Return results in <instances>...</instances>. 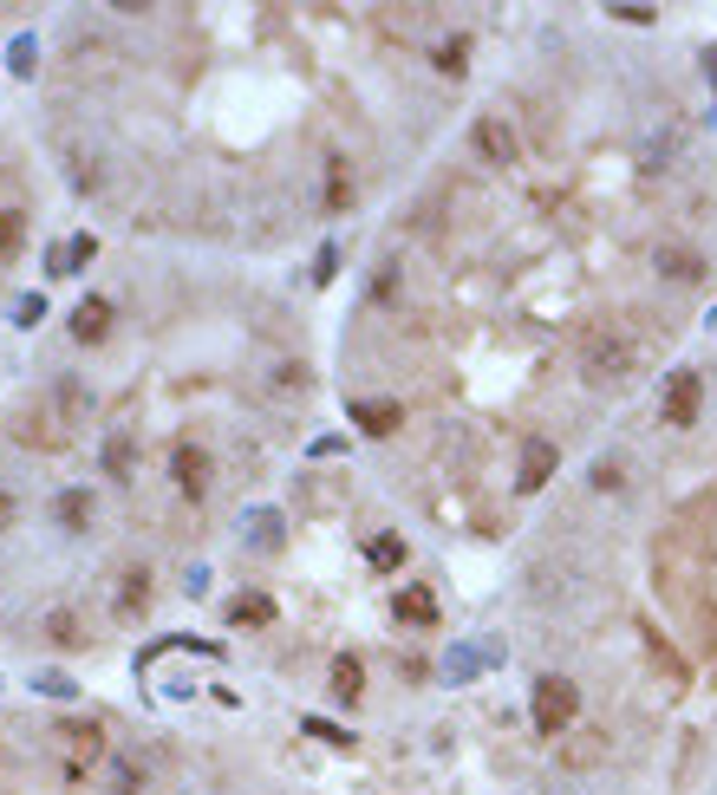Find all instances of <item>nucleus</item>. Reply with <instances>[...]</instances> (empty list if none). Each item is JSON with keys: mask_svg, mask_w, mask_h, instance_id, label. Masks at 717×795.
<instances>
[{"mask_svg": "<svg viewBox=\"0 0 717 795\" xmlns=\"http://www.w3.org/2000/svg\"><path fill=\"white\" fill-rule=\"evenodd\" d=\"M92 255H98V241H92V235H78V241H66V255H60V268H85Z\"/></svg>", "mask_w": 717, "mask_h": 795, "instance_id": "obj_23", "label": "nucleus"}, {"mask_svg": "<svg viewBox=\"0 0 717 795\" xmlns=\"http://www.w3.org/2000/svg\"><path fill=\"white\" fill-rule=\"evenodd\" d=\"M7 515H13V496H7V490H0V528H7Z\"/></svg>", "mask_w": 717, "mask_h": 795, "instance_id": "obj_30", "label": "nucleus"}, {"mask_svg": "<svg viewBox=\"0 0 717 795\" xmlns=\"http://www.w3.org/2000/svg\"><path fill=\"white\" fill-rule=\"evenodd\" d=\"M46 640H53V646H78V626H72V613H53V620H46Z\"/></svg>", "mask_w": 717, "mask_h": 795, "instance_id": "obj_24", "label": "nucleus"}, {"mask_svg": "<svg viewBox=\"0 0 717 795\" xmlns=\"http://www.w3.org/2000/svg\"><path fill=\"white\" fill-rule=\"evenodd\" d=\"M105 333H111V300H98V293L78 300V307H72V340H78V346H98Z\"/></svg>", "mask_w": 717, "mask_h": 795, "instance_id": "obj_8", "label": "nucleus"}, {"mask_svg": "<svg viewBox=\"0 0 717 795\" xmlns=\"http://www.w3.org/2000/svg\"><path fill=\"white\" fill-rule=\"evenodd\" d=\"M131 456H138V443H131L125 431L105 437V476H118V483H125V476H131Z\"/></svg>", "mask_w": 717, "mask_h": 795, "instance_id": "obj_18", "label": "nucleus"}, {"mask_svg": "<svg viewBox=\"0 0 717 795\" xmlns=\"http://www.w3.org/2000/svg\"><path fill=\"white\" fill-rule=\"evenodd\" d=\"M430 60H437V73H463V66H470V40H463V33H450V40H443V46H437V53H430Z\"/></svg>", "mask_w": 717, "mask_h": 795, "instance_id": "obj_20", "label": "nucleus"}, {"mask_svg": "<svg viewBox=\"0 0 717 795\" xmlns=\"http://www.w3.org/2000/svg\"><path fill=\"white\" fill-rule=\"evenodd\" d=\"M607 750H613L607 730H580V723H574L568 737H561V763H568V770H593V763H607Z\"/></svg>", "mask_w": 717, "mask_h": 795, "instance_id": "obj_6", "label": "nucleus"}, {"mask_svg": "<svg viewBox=\"0 0 717 795\" xmlns=\"http://www.w3.org/2000/svg\"><path fill=\"white\" fill-rule=\"evenodd\" d=\"M620 483H627V476H620V463H607V456H600V463H593V490H620Z\"/></svg>", "mask_w": 717, "mask_h": 795, "instance_id": "obj_26", "label": "nucleus"}, {"mask_svg": "<svg viewBox=\"0 0 717 795\" xmlns=\"http://www.w3.org/2000/svg\"><path fill=\"white\" fill-rule=\"evenodd\" d=\"M392 613H398L405 626H437V600H430V587H405V593L392 600Z\"/></svg>", "mask_w": 717, "mask_h": 795, "instance_id": "obj_13", "label": "nucleus"}, {"mask_svg": "<svg viewBox=\"0 0 717 795\" xmlns=\"http://www.w3.org/2000/svg\"><path fill=\"white\" fill-rule=\"evenodd\" d=\"M358 691H365V665H358L353 652H346V658H333V698H346V705H353Z\"/></svg>", "mask_w": 717, "mask_h": 795, "instance_id": "obj_17", "label": "nucleus"}, {"mask_svg": "<svg viewBox=\"0 0 717 795\" xmlns=\"http://www.w3.org/2000/svg\"><path fill=\"white\" fill-rule=\"evenodd\" d=\"M652 261H659V275H672V281H705V268H698L692 248H659Z\"/></svg>", "mask_w": 717, "mask_h": 795, "instance_id": "obj_16", "label": "nucleus"}, {"mask_svg": "<svg viewBox=\"0 0 717 795\" xmlns=\"http://www.w3.org/2000/svg\"><path fill=\"white\" fill-rule=\"evenodd\" d=\"M53 515H60V528L78 535V528H92V496H85V490H60V496H53Z\"/></svg>", "mask_w": 717, "mask_h": 795, "instance_id": "obj_14", "label": "nucleus"}, {"mask_svg": "<svg viewBox=\"0 0 717 795\" xmlns=\"http://www.w3.org/2000/svg\"><path fill=\"white\" fill-rule=\"evenodd\" d=\"M640 372V346L633 340H600L593 353H587V378L593 385H620V378H633Z\"/></svg>", "mask_w": 717, "mask_h": 795, "instance_id": "obj_3", "label": "nucleus"}, {"mask_svg": "<svg viewBox=\"0 0 717 795\" xmlns=\"http://www.w3.org/2000/svg\"><path fill=\"white\" fill-rule=\"evenodd\" d=\"M353 418H358V431H365V437H392L398 425H405V411H398L392 398H372V405H353Z\"/></svg>", "mask_w": 717, "mask_h": 795, "instance_id": "obj_10", "label": "nucleus"}, {"mask_svg": "<svg viewBox=\"0 0 717 795\" xmlns=\"http://www.w3.org/2000/svg\"><path fill=\"white\" fill-rule=\"evenodd\" d=\"M327 210H333V216L353 210V163H346V157H327Z\"/></svg>", "mask_w": 717, "mask_h": 795, "instance_id": "obj_11", "label": "nucleus"}, {"mask_svg": "<svg viewBox=\"0 0 717 795\" xmlns=\"http://www.w3.org/2000/svg\"><path fill=\"white\" fill-rule=\"evenodd\" d=\"M528 718H535V730H542L548 743H561V737L574 730V718H580V691H574V678L542 672L535 691H528Z\"/></svg>", "mask_w": 717, "mask_h": 795, "instance_id": "obj_1", "label": "nucleus"}, {"mask_svg": "<svg viewBox=\"0 0 717 795\" xmlns=\"http://www.w3.org/2000/svg\"><path fill=\"white\" fill-rule=\"evenodd\" d=\"M33 53H40V46H33V40H20V46H13V73H33Z\"/></svg>", "mask_w": 717, "mask_h": 795, "instance_id": "obj_28", "label": "nucleus"}, {"mask_svg": "<svg viewBox=\"0 0 717 795\" xmlns=\"http://www.w3.org/2000/svg\"><path fill=\"white\" fill-rule=\"evenodd\" d=\"M40 313H46V300H40V293H26V300H20V313H13V320H20V326H40Z\"/></svg>", "mask_w": 717, "mask_h": 795, "instance_id": "obj_27", "label": "nucleus"}, {"mask_svg": "<svg viewBox=\"0 0 717 795\" xmlns=\"http://www.w3.org/2000/svg\"><path fill=\"white\" fill-rule=\"evenodd\" d=\"M698 411H705V378H698L692 365H678V372L665 378V398H659V418H665L672 431H692V425H698Z\"/></svg>", "mask_w": 717, "mask_h": 795, "instance_id": "obj_2", "label": "nucleus"}, {"mask_svg": "<svg viewBox=\"0 0 717 795\" xmlns=\"http://www.w3.org/2000/svg\"><path fill=\"white\" fill-rule=\"evenodd\" d=\"M170 476H176V490H183V496H203V490H210V456H203L196 443H176Z\"/></svg>", "mask_w": 717, "mask_h": 795, "instance_id": "obj_9", "label": "nucleus"}, {"mask_svg": "<svg viewBox=\"0 0 717 795\" xmlns=\"http://www.w3.org/2000/svg\"><path fill=\"white\" fill-rule=\"evenodd\" d=\"M228 626H275V600L268 593H235L228 600Z\"/></svg>", "mask_w": 717, "mask_h": 795, "instance_id": "obj_12", "label": "nucleus"}, {"mask_svg": "<svg viewBox=\"0 0 717 795\" xmlns=\"http://www.w3.org/2000/svg\"><path fill=\"white\" fill-rule=\"evenodd\" d=\"M66 743L78 750V756H98L105 750V737H98V723H66Z\"/></svg>", "mask_w": 717, "mask_h": 795, "instance_id": "obj_22", "label": "nucleus"}, {"mask_svg": "<svg viewBox=\"0 0 717 795\" xmlns=\"http://www.w3.org/2000/svg\"><path fill=\"white\" fill-rule=\"evenodd\" d=\"M300 730H313L320 743H353V730H340V723H327V718H307Z\"/></svg>", "mask_w": 717, "mask_h": 795, "instance_id": "obj_25", "label": "nucleus"}, {"mask_svg": "<svg viewBox=\"0 0 717 795\" xmlns=\"http://www.w3.org/2000/svg\"><path fill=\"white\" fill-rule=\"evenodd\" d=\"M365 561H372V568H405V541H398V535H372Z\"/></svg>", "mask_w": 717, "mask_h": 795, "instance_id": "obj_21", "label": "nucleus"}, {"mask_svg": "<svg viewBox=\"0 0 717 795\" xmlns=\"http://www.w3.org/2000/svg\"><path fill=\"white\" fill-rule=\"evenodd\" d=\"M20 241H26V210H0V268L20 255Z\"/></svg>", "mask_w": 717, "mask_h": 795, "instance_id": "obj_19", "label": "nucleus"}, {"mask_svg": "<svg viewBox=\"0 0 717 795\" xmlns=\"http://www.w3.org/2000/svg\"><path fill=\"white\" fill-rule=\"evenodd\" d=\"M150 606V568H125V593H118V620H131Z\"/></svg>", "mask_w": 717, "mask_h": 795, "instance_id": "obj_15", "label": "nucleus"}, {"mask_svg": "<svg viewBox=\"0 0 717 795\" xmlns=\"http://www.w3.org/2000/svg\"><path fill=\"white\" fill-rule=\"evenodd\" d=\"M470 144H477V157H490V163H515V157H522V144H515V131H509L502 118H477Z\"/></svg>", "mask_w": 717, "mask_h": 795, "instance_id": "obj_7", "label": "nucleus"}, {"mask_svg": "<svg viewBox=\"0 0 717 795\" xmlns=\"http://www.w3.org/2000/svg\"><path fill=\"white\" fill-rule=\"evenodd\" d=\"M705 78H711V92H717V46L705 53Z\"/></svg>", "mask_w": 717, "mask_h": 795, "instance_id": "obj_29", "label": "nucleus"}, {"mask_svg": "<svg viewBox=\"0 0 717 795\" xmlns=\"http://www.w3.org/2000/svg\"><path fill=\"white\" fill-rule=\"evenodd\" d=\"M561 470V456H555V443L548 437H528L522 443V470H515V490L522 496H535V490H548V476Z\"/></svg>", "mask_w": 717, "mask_h": 795, "instance_id": "obj_5", "label": "nucleus"}, {"mask_svg": "<svg viewBox=\"0 0 717 795\" xmlns=\"http://www.w3.org/2000/svg\"><path fill=\"white\" fill-rule=\"evenodd\" d=\"M13 437H20V443H33V450H66V443H72V425L53 411V405H40V411L13 418Z\"/></svg>", "mask_w": 717, "mask_h": 795, "instance_id": "obj_4", "label": "nucleus"}]
</instances>
